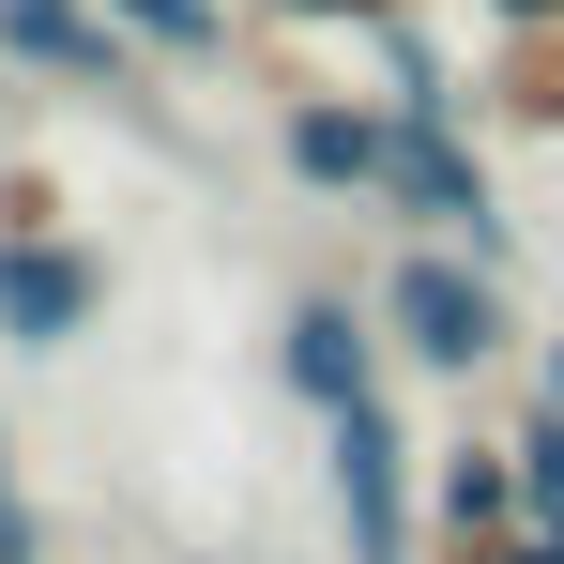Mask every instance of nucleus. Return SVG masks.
I'll use <instances>...</instances> for the list:
<instances>
[{"mask_svg": "<svg viewBox=\"0 0 564 564\" xmlns=\"http://www.w3.org/2000/svg\"><path fill=\"white\" fill-rule=\"evenodd\" d=\"M381 214H397V229H443V245H473V260H519V214H503V184H488V153H473V107H397Z\"/></svg>", "mask_w": 564, "mask_h": 564, "instance_id": "f03ea898", "label": "nucleus"}, {"mask_svg": "<svg viewBox=\"0 0 564 564\" xmlns=\"http://www.w3.org/2000/svg\"><path fill=\"white\" fill-rule=\"evenodd\" d=\"M381 336H397V367L412 381H488L503 351H519V290H503V260H473V245H443V229H397V260H381Z\"/></svg>", "mask_w": 564, "mask_h": 564, "instance_id": "f257e3e1", "label": "nucleus"}, {"mask_svg": "<svg viewBox=\"0 0 564 564\" xmlns=\"http://www.w3.org/2000/svg\"><path fill=\"white\" fill-rule=\"evenodd\" d=\"M503 519H534V503H519V443H503V427H458V443H427V550H458V534H503Z\"/></svg>", "mask_w": 564, "mask_h": 564, "instance_id": "6e6552de", "label": "nucleus"}, {"mask_svg": "<svg viewBox=\"0 0 564 564\" xmlns=\"http://www.w3.org/2000/svg\"><path fill=\"white\" fill-rule=\"evenodd\" d=\"M260 15H290V31H381V15H412V0H260Z\"/></svg>", "mask_w": 564, "mask_h": 564, "instance_id": "4468645a", "label": "nucleus"}, {"mask_svg": "<svg viewBox=\"0 0 564 564\" xmlns=\"http://www.w3.org/2000/svg\"><path fill=\"white\" fill-rule=\"evenodd\" d=\"M93 321H107V260L77 229H0V351H15V367L77 351Z\"/></svg>", "mask_w": 564, "mask_h": 564, "instance_id": "39448f33", "label": "nucleus"}, {"mask_svg": "<svg viewBox=\"0 0 564 564\" xmlns=\"http://www.w3.org/2000/svg\"><path fill=\"white\" fill-rule=\"evenodd\" d=\"M62 534H46V503H31V473H15V427H0V564H46Z\"/></svg>", "mask_w": 564, "mask_h": 564, "instance_id": "f8f14e48", "label": "nucleus"}, {"mask_svg": "<svg viewBox=\"0 0 564 564\" xmlns=\"http://www.w3.org/2000/svg\"><path fill=\"white\" fill-rule=\"evenodd\" d=\"M0 107H15V62H0Z\"/></svg>", "mask_w": 564, "mask_h": 564, "instance_id": "a211bd4d", "label": "nucleus"}, {"mask_svg": "<svg viewBox=\"0 0 564 564\" xmlns=\"http://www.w3.org/2000/svg\"><path fill=\"white\" fill-rule=\"evenodd\" d=\"M427 564H564V519H503V534H458V550Z\"/></svg>", "mask_w": 564, "mask_h": 564, "instance_id": "ddd939ff", "label": "nucleus"}, {"mask_svg": "<svg viewBox=\"0 0 564 564\" xmlns=\"http://www.w3.org/2000/svg\"><path fill=\"white\" fill-rule=\"evenodd\" d=\"M534 397H564V336H534Z\"/></svg>", "mask_w": 564, "mask_h": 564, "instance_id": "f3484780", "label": "nucleus"}, {"mask_svg": "<svg viewBox=\"0 0 564 564\" xmlns=\"http://www.w3.org/2000/svg\"><path fill=\"white\" fill-rule=\"evenodd\" d=\"M138 46H169V62H229V0H107Z\"/></svg>", "mask_w": 564, "mask_h": 564, "instance_id": "9d476101", "label": "nucleus"}, {"mask_svg": "<svg viewBox=\"0 0 564 564\" xmlns=\"http://www.w3.org/2000/svg\"><path fill=\"white\" fill-rule=\"evenodd\" d=\"M321 488H336V550L351 564H427V503H412V427H397V397L321 412Z\"/></svg>", "mask_w": 564, "mask_h": 564, "instance_id": "7ed1b4c3", "label": "nucleus"}, {"mask_svg": "<svg viewBox=\"0 0 564 564\" xmlns=\"http://www.w3.org/2000/svg\"><path fill=\"white\" fill-rule=\"evenodd\" d=\"M381 367H397V336H381L367 290H290V305H275V381H290L305 427L351 412V397H381Z\"/></svg>", "mask_w": 564, "mask_h": 564, "instance_id": "20e7f679", "label": "nucleus"}, {"mask_svg": "<svg viewBox=\"0 0 564 564\" xmlns=\"http://www.w3.org/2000/svg\"><path fill=\"white\" fill-rule=\"evenodd\" d=\"M0 229H62V184L46 169H0Z\"/></svg>", "mask_w": 564, "mask_h": 564, "instance_id": "2eb2a0df", "label": "nucleus"}, {"mask_svg": "<svg viewBox=\"0 0 564 564\" xmlns=\"http://www.w3.org/2000/svg\"><path fill=\"white\" fill-rule=\"evenodd\" d=\"M275 169L321 198H367L381 214V169H397V107L381 93H290L275 107Z\"/></svg>", "mask_w": 564, "mask_h": 564, "instance_id": "423d86ee", "label": "nucleus"}, {"mask_svg": "<svg viewBox=\"0 0 564 564\" xmlns=\"http://www.w3.org/2000/svg\"><path fill=\"white\" fill-rule=\"evenodd\" d=\"M503 443H519V503H534V519H564V397H534Z\"/></svg>", "mask_w": 564, "mask_h": 564, "instance_id": "9b49d317", "label": "nucleus"}, {"mask_svg": "<svg viewBox=\"0 0 564 564\" xmlns=\"http://www.w3.org/2000/svg\"><path fill=\"white\" fill-rule=\"evenodd\" d=\"M473 15H488V31H519V15H564V0H473Z\"/></svg>", "mask_w": 564, "mask_h": 564, "instance_id": "dca6fc26", "label": "nucleus"}, {"mask_svg": "<svg viewBox=\"0 0 564 564\" xmlns=\"http://www.w3.org/2000/svg\"><path fill=\"white\" fill-rule=\"evenodd\" d=\"M0 62L62 77V93H138V31L107 0H0Z\"/></svg>", "mask_w": 564, "mask_h": 564, "instance_id": "0eeeda50", "label": "nucleus"}, {"mask_svg": "<svg viewBox=\"0 0 564 564\" xmlns=\"http://www.w3.org/2000/svg\"><path fill=\"white\" fill-rule=\"evenodd\" d=\"M473 107H488V122H519V138H564V15H519V31L488 46Z\"/></svg>", "mask_w": 564, "mask_h": 564, "instance_id": "1a4fd4ad", "label": "nucleus"}]
</instances>
